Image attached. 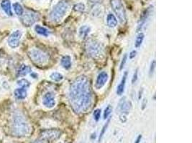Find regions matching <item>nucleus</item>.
Listing matches in <instances>:
<instances>
[{
    "instance_id": "7ed1b4c3",
    "label": "nucleus",
    "mask_w": 192,
    "mask_h": 143,
    "mask_svg": "<svg viewBox=\"0 0 192 143\" xmlns=\"http://www.w3.org/2000/svg\"><path fill=\"white\" fill-rule=\"evenodd\" d=\"M69 9V5L65 1H59L53 7L51 14H50V19L54 22H58L64 19L66 14H67Z\"/></svg>"
},
{
    "instance_id": "a211bd4d",
    "label": "nucleus",
    "mask_w": 192,
    "mask_h": 143,
    "mask_svg": "<svg viewBox=\"0 0 192 143\" xmlns=\"http://www.w3.org/2000/svg\"><path fill=\"white\" fill-rule=\"evenodd\" d=\"M61 64L62 67L66 69H69L71 67V58L69 55H66V56L63 57L61 61Z\"/></svg>"
},
{
    "instance_id": "f3484780",
    "label": "nucleus",
    "mask_w": 192,
    "mask_h": 143,
    "mask_svg": "<svg viewBox=\"0 0 192 143\" xmlns=\"http://www.w3.org/2000/svg\"><path fill=\"white\" fill-rule=\"evenodd\" d=\"M15 96L16 98L19 100H23L27 97L28 92H27V89L25 88H18L15 90Z\"/></svg>"
},
{
    "instance_id": "ddd939ff",
    "label": "nucleus",
    "mask_w": 192,
    "mask_h": 143,
    "mask_svg": "<svg viewBox=\"0 0 192 143\" xmlns=\"http://www.w3.org/2000/svg\"><path fill=\"white\" fill-rule=\"evenodd\" d=\"M1 7L4 12L8 16H12V12L11 9V2L10 0H3L1 3Z\"/></svg>"
},
{
    "instance_id": "c756f323",
    "label": "nucleus",
    "mask_w": 192,
    "mask_h": 143,
    "mask_svg": "<svg viewBox=\"0 0 192 143\" xmlns=\"http://www.w3.org/2000/svg\"><path fill=\"white\" fill-rule=\"evenodd\" d=\"M155 60H153L150 64V70H149V75L150 77L152 76L154 72H155Z\"/></svg>"
},
{
    "instance_id": "f704fd0d",
    "label": "nucleus",
    "mask_w": 192,
    "mask_h": 143,
    "mask_svg": "<svg viewBox=\"0 0 192 143\" xmlns=\"http://www.w3.org/2000/svg\"><path fill=\"white\" fill-rule=\"evenodd\" d=\"M32 143H47V142H46V141H45V140H43V139H42V140H35V142H33Z\"/></svg>"
},
{
    "instance_id": "4be33fe9",
    "label": "nucleus",
    "mask_w": 192,
    "mask_h": 143,
    "mask_svg": "<svg viewBox=\"0 0 192 143\" xmlns=\"http://www.w3.org/2000/svg\"><path fill=\"white\" fill-rule=\"evenodd\" d=\"M13 9L15 10V13L18 16H22L24 10H23L22 7L19 4V3H15L13 4Z\"/></svg>"
},
{
    "instance_id": "a878e982",
    "label": "nucleus",
    "mask_w": 192,
    "mask_h": 143,
    "mask_svg": "<svg viewBox=\"0 0 192 143\" xmlns=\"http://www.w3.org/2000/svg\"><path fill=\"white\" fill-rule=\"evenodd\" d=\"M73 9H74L75 11H77V12H84V11H85L86 7L83 3H78L74 5Z\"/></svg>"
},
{
    "instance_id": "2f4dec72",
    "label": "nucleus",
    "mask_w": 192,
    "mask_h": 143,
    "mask_svg": "<svg viewBox=\"0 0 192 143\" xmlns=\"http://www.w3.org/2000/svg\"><path fill=\"white\" fill-rule=\"evenodd\" d=\"M138 78V69H136V70L134 71V73L133 74V77H132V83L134 84L136 82V81L137 80Z\"/></svg>"
},
{
    "instance_id": "393cba45",
    "label": "nucleus",
    "mask_w": 192,
    "mask_h": 143,
    "mask_svg": "<svg viewBox=\"0 0 192 143\" xmlns=\"http://www.w3.org/2000/svg\"><path fill=\"white\" fill-rule=\"evenodd\" d=\"M144 37L145 36L143 33H140L139 35H138L137 38H136L135 43H134V46H135L136 48H138L140 46L142 43L143 42V39H144Z\"/></svg>"
},
{
    "instance_id": "6e6552de",
    "label": "nucleus",
    "mask_w": 192,
    "mask_h": 143,
    "mask_svg": "<svg viewBox=\"0 0 192 143\" xmlns=\"http://www.w3.org/2000/svg\"><path fill=\"white\" fill-rule=\"evenodd\" d=\"M39 19V15L33 11H27L25 14H22L21 17V21L25 27H30L35 21Z\"/></svg>"
},
{
    "instance_id": "2eb2a0df",
    "label": "nucleus",
    "mask_w": 192,
    "mask_h": 143,
    "mask_svg": "<svg viewBox=\"0 0 192 143\" xmlns=\"http://www.w3.org/2000/svg\"><path fill=\"white\" fill-rule=\"evenodd\" d=\"M107 23L110 28H114L117 25V19L114 14L110 13L107 15Z\"/></svg>"
},
{
    "instance_id": "6ab92c4d",
    "label": "nucleus",
    "mask_w": 192,
    "mask_h": 143,
    "mask_svg": "<svg viewBox=\"0 0 192 143\" xmlns=\"http://www.w3.org/2000/svg\"><path fill=\"white\" fill-rule=\"evenodd\" d=\"M35 30L38 35L44 36V37H48V36L50 35L49 30L46 27L40 26V25H36V26L35 27Z\"/></svg>"
},
{
    "instance_id": "5701e85b",
    "label": "nucleus",
    "mask_w": 192,
    "mask_h": 143,
    "mask_svg": "<svg viewBox=\"0 0 192 143\" xmlns=\"http://www.w3.org/2000/svg\"><path fill=\"white\" fill-rule=\"evenodd\" d=\"M50 77H51V80H53V81L60 82L64 79V76L59 72H53L51 74Z\"/></svg>"
},
{
    "instance_id": "f257e3e1",
    "label": "nucleus",
    "mask_w": 192,
    "mask_h": 143,
    "mask_svg": "<svg viewBox=\"0 0 192 143\" xmlns=\"http://www.w3.org/2000/svg\"><path fill=\"white\" fill-rule=\"evenodd\" d=\"M69 100L76 113H85L90 109L93 103V93L87 77L80 76L73 82L69 89Z\"/></svg>"
},
{
    "instance_id": "f03ea898",
    "label": "nucleus",
    "mask_w": 192,
    "mask_h": 143,
    "mask_svg": "<svg viewBox=\"0 0 192 143\" xmlns=\"http://www.w3.org/2000/svg\"><path fill=\"white\" fill-rule=\"evenodd\" d=\"M12 132L14 135L17 137H25L30 134V126L29 123L22 115L17 114L14 117L13 123H12Z\"/></svg>"
},
{
    "instance_id": "1a4fd4ad",
    "label": "nucleus",
    "mask_w": 192,
    "mask_h": 143,
    "mask_svg": "<svg viewBox=\"0 0 192 143\" xmlns=\"http://www.w3.org/2000/svg\"><path fill=\"white\" fill-rule=\"evenodd\" d=\"M22 32L20 30H16L12 33L8 39V44L11 48H16L19 46L20 42L21 37H22Z\"/></svg>"
},
{
    "instance_id": "b1692460",
    "label": "nucleus",
    "mask_w": 192,
    "mask_h": 143,
    "mask_svg": "<svg viewBox=\"0 0 192 143\" xmlns=\"http://www.w3.org/2000/svg\"><path fill=\"white\" fill-rule=\"evenodd\" d=\"M17 83L19 87H21L22 88H25V89L28 88L30 85V82L28 81V80H27L26 79H21V80H19L17 81Z\"/></svg>"
},
{
    "instance_id": "9b49d317",
    "label": "nucleus",
    "mask_w": 192,
    "mask_h": 143,
    "mask_svg": "<svg viewBox=\"0 0 192 143\" xmlns=\"http://www.w3.org/2000/svg\"><path fill=\"white\" fill-rule=\"evenodd\" d=\"M108 78V74H107L105 71L101 72L98 74L97 78H96V84H95V87H96V89H102V87L105 85V84L107 83Z\"/></svg>"
},
{
    "instance_id": "0eeeda50",
    "label": "nucleus",
    "mask_w": 192,
    "mask_h": 143,
    "mask_svg": "<svg viewBox=\"0 0 192 143\" xmlns=\"http://www.w3.org/2000/svg\"><path fill=\"white\" fill-rule=\"evenodd\" d=\"M62 132L57 129H50L41 132L40 137L45 141H55L61 136Z\"/></svg>"
},
{
    "instance_id": "412c9836",
    "label": "nucleus",
    "mask_w": 192,
    "mask_h": 143,
    "mask_svg": "<svg viewBox=\"0 0 192 143\" xmlns=\"http://www.w3.org/2000/svg\"><path fill=\"white\" fill-rule=\"evenodd\" d=\"M148 16H149V11L148 10H147L143 14V16H142L140 19L139 25H138L137 27V31H140V30L142 29V27H143V25L145 24V21L147 20V19L148 18Z\"/></svg>"
},
{
    "instance_id": "473e14b6",
    "label": "nucleus",
    "mask_w": 192,
    "mask_h": 143,
    "mask_svg": "<svg viewBox=\"0 0 192 143\" xmlns=\"http://www.w3.org/2000/svg\"><path fill=\"white\" fill-rule=\"evenodd\" d=\"M136 54H137V52H136L135 50H132V51L130 53V55H129V58H130V60L134 58L136 56Z\"/></svg>"
},
{
    "instance_id": "bb28decb",
    "label": "nucleus",
    "mask_w": 192,
    "mask_h": 143,
    "mask_svg": "<svg viewBox=\"0 0 192 143\" xmlns=\"http://www.w3.org/2000/svg\"><path fill=\"white\" fill-rule=\"evenodd\" d=\"M112 111V107H111V105H108V106L106 107L105 112H104V119H107L109 116L110 115Z\"/></svg>"
},
{
    "instance_id": "9d476101",
    "label": "nucleus",
    "mask_w": 192,
    "mask_h": 143,
    "mask_svg": "<svg viewBox=\"0 0 192 143\" xmlns=\"http://www.w3.org/2000/svg\"><path fill=\"white\" fill-rule=\"evenodd\" d=\"M55 103L56 102H55V96L53 92H48L44 94L43 97V104L45 107L51 109L55 107Z\"/></svg>"
},
{
    "instance_id": "423d86ee",
    "label": "nucleus",
    "mask_w": 192,
    "mask_h": 143,
    "mask_svg": "<svg viewBox=\"0 0 192 143\" xmlns=\"http://www.w3.org/2000/svg\"><path fill=\"white\" fill-rule=\"evenodd\" d=\"M110 4L121 24H125L127 21L126 12L121 0H111Z\"/></svg>"
},
{
    "instance_id": "4468645a",
    "label": "nucleus",
    "mask_w": 192,
    "mask_h": 143,
    "mask_svg": "<svg viewBox=\"0 0 192 143\" xmlns=\"http://www.w3.org/2000/svg\"><path fill=\"white\" fill-rule=\"evenodd\" d=\"M127 76V73L125 72L123 75V79H122L120 85L117 86V94L118 95H122V94H123L124 90H125V84H126Z\"/></svg>"
},
{
    "instance_id": "7c9ffc66",
    "label": "nucleus",
    "mask_w": 192,
    "mask_h": 143,
    "mask_svg": "<svg viewBox=\"0 0 192 143\" xmlns=\"http://www.w3.org/2000/svg\"><path fill=\"white\" fill-rule=\"evenodd\" d=\"M127 55H124V57H123V60H122L121 63H120V69H123V67H125V63H126V62H127Z\"/></svg>"
},
{
    "instance_id": "dca6fc26",
    "label": "nucleus",
    "mask_w": 192,
    "mask_h": 143,
    "mask_svg": "<svg viewBox=\"0 0 192 143\" xmlns=\"http://www.w3.org/2000/svg\"><path fill=\"white\" fill-rule=\"evenodd\" d=\"M31 71H32L31 67L28 65H25V64H23V65L21 66L20 68L19 69L18 72H17V76L19 77L26 76L27 74L31 72Z\"/></svg>"
},
{
    "instance_id": "39448f33",
    "label": "nucleus",
    "mask_w": 192,
    "mask_h": 143,
    "mask_svg": "<svg viewBox=\"0 0 192 143\" xmlns=\"http://www.w3.org/2000/svg\"><path fill=\"white\" fill-rule=\"evenodd\" d=\"M28 56L32 62L37 65H44L48 62L49 57L44 52L40 49H33L28 52Z\"/></svg>"
},
{
    "instance_id": "72a5a7b5",
    "label": "nucleus",
    "mask_w": 192,
    "mask_h": 143,
    "mask_svg": "<svg viewBox=\"0 0 192 143\" xmlns=\"http://www.w3.org/2000/svg\"><path fill=\"white\" fill-rule=\"evenodd\" d=\"M141 138H142V135H140L137 137V139H136L135 142H134V143H140V142Z\"/></svg>"
},
{
    "instance_id": "c85d7f7f",
    "label": "nucleus",
    "mask_w": 192,
    "mask_h": 143,
    "mask_svg": "<svg viewBox=\"0 0 192 143\" xmlns=\"http://www.w3.org/2000/svg\"><path fill=\"white\" fill-rule=\"evenodd\" d=\"M93 115H94L95 120H99L100 117H101V110H100V109H96V110H95L94 111V113H93Z\"/></svg>"
},
{
    "instance_id": "f8f14e48",
    "label": "nucleus",
    "mask_w": 192,
    "mask_h": 143,
    "mask_svg": "<svg viewBox=\"0 0 192 143\" xmlns=\"http://www.w3.org/2000/svg\"><path fill=\"white\" fill-rule=\"evenodd\" d=\"M119 108L122 113L127 114H129L132 108V103L130 101L125 100V97H124V99H122V101L120 102Z\"/></svg>"
},
{
    "instance_id": "cd10ccee",
    "label": "nucleus",
    "mask_w": 192,
    "mask_h": 143,
    "mask_svg": "<svg viewBox=\"0 0 192 143\" xmlns=\"http://www.w3.org/2000/svg\"><path fill=\"white\" fill-rule=\"evenodd\" d=\"M109 120H108V121H107V123H106V124H105V125H104V127H103V128H102V132H101V133H100L99 137V142H101V140H102V137H103V136H104V135H105V133L106 130H107V127H108V125H109Z\"/></svg>"
},
{
    "instance_id": "20e7f679",
    "label": "nucleus",
    "mask_w": 192,
    "mask_h": 143,
    "mask_svg": "<svg viewBox=\"0 0 192 143\" xmlns=\"http://www.w3.org/2000/svg\"><path fill=\"white\" fill-rule=\"evenodd\" d=\"M87 53L94 59H99L105 55L103 46L97 41L90 40L87 43L86 46Z\"/></svg>"
},
{
    "instance_id": "aec40b11",
    "label": "nucleus",
    "mask_w": 192,
    "mask_h": 143,
    "mask_svg": "<svg viewBox=\"0 0 192 143\" xmlns=\"http://www.w3.org/2000/svg\"><path fill=\"white\" fill-rule=\"evenodd\" d=\"M91 29L89 27H88L87 25H84L81 26L78 30V33H79V36L81 38H85L87 37V35H89Z\"/></svg>"
}]
</instances>
